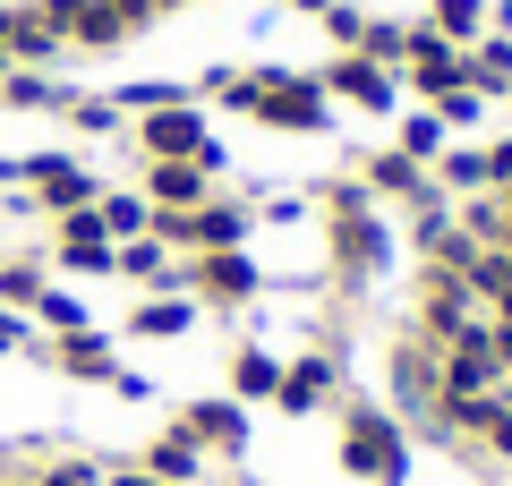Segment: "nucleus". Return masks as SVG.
<instances>
[{"label": "nucleus", "mask_w": 512, "mask_h": 486, "mask_svg": "<svg viewBox=\"0 0 512 486\" xmlns=\"http://www.w3.org/2000/svg\"><path fill=\"white\" fill-rule=\"evenodd\" d=\"M0 103H60V94H52V86H43V77H18V86L0 94Z\"/></svg>", "instance_id": "obj_29"}, {"label": "nucleus", "mask_w": 512, "mask_h": 486, "mask_svg": "<svg viewBox=\"0 0 512 486\" xmlns=\"http://www.w3.org/2000/svg\"><path fill=\"white\" fill-rule=\"evenodd\" d=\"M274 384H282V367L265 359V350H239L231 359V393L239 401H274Z\"/></svg>", "instance_id": "obj_15"}, {"label": "nucleus", "mask_w": 512, "mask_h": 486, "mask_svg": "<svg viewBox=\"0 0 512 486\" xmlns=\"http://www.w3.org/2000/svg\"><path fill=\"white\" fill-rule=\"evenodd\" d=\"M444 188H487V154H453L444 162Z\"/></svg>", "instance_id": "obj_25"}, {"label": "nucleus", "mask_w": 512, "mask_h": 486, "mask_svg": "<svg viewBox=\"0 0 512 486\" xmlns=\"http://www.w3.org/2000/svg\"><path fill=\"white\" fill-rule=\"evenodd\" d=\"M367 180H376L384 197H427V180H419V162H410V154H376V162H367Z\"/></svg>", "instance_id": "obj_17"}, {"label": "nucleus", "mask_w": 512, "mask_h": 486, "mask_svg": "<svg viewBox=\"0 0 512 486\" xmlns=\"http://www.w3.org/2000/svg\"><path fill=\"white\" fill-rule=\"evenodd\" d=\"M205 197V162H154V205L163 214H188Z\"/></svg>", "instance_id": "obj_11"}, {"label": "nucleus", "mask_w": 512, "mask_h": 486, "mask_svg": "<svg viewBox=\"0 0 512 486\" xmlns=\"http://www.w3.org/2000/svg\"><path fill=\"white\" fill-rule=\"evenodd\" d=\"M111 486H163V478H146V469H120V478H111Z\"/></svg>", "instance_id": "obj_34"}, {"label": "nucleus", "mask_w": 512, "mask_h": 486, "mask_svg": "<svg viewBox=\"0 0 512 486\" xmlns=\"http://www.w3.org/2000/svg\"><path fill=\"white\" fill-rule=\"evenodd\" d=\"M111 273H128V282H163V239H120V248H111Z\"/></svg>", "instance_id": "obj_18"}, {"label": "nucleus", "mask_w": 512, "mask_h": 486, "mask_svg": "<svg viewBox=\"0 0 512 486\" xmlns=\"http://www.w3.org/2000/svg\"><path fill=\"white\" fill-rule=\"evenodd\" d=\"M146 9H180V0H146Z\"/></svg>", "instance_id": "obj_37"}, {"label": "nucleus", "mask_w": 512, "mask_h": 486, "mask_svg": "<svg viewBox=\"0 0 512 486\" xmlns=\"http://www.w3.org/2000/svg\"><path fill=\"white\" fill-rule=\"evenodd\" d=\"M60 265H69V273H111V231H103L94 205L60 214Z\"/></svg>", "instance_id": "obj_5"}, {"label": "nucleus", "mask_w": 512, "mask_h": 486, "mask_svg": "<svg viewBox=\"0 0 512 486\" xmlns=\"http://www.w3.org/2000/svg\"><path fill=\"white\" fill-rule=\"evenodd\" d=\"M188 324H197V307H188V299H146L137 316H128V333H146V342H180Z\"/></svg>", "instance_id": "obj_14"}, {"label": "nucleus", "mask_w": 512, "mask_h": 486, "mask_svg": "<svg viewBox=\"0 0 512 486\" xmlns=\"http://www.w3.org/2000/svg\"><path fill=\"white\" fill-rule=\"evenodd\" d=\"M94 214H103V231H111V239H146V205H137V197H103Z\"/></svg>", "instance_id": "obj_20"}, {"label": "nucleus", "mask_w": 512, "mask_h": 486, "mask_svg": "<svg viewBox=\"0 0 512 486\" xmlns=\"http://www.w3.org/2000/svg\"><path fill=\"white\" fill-rule=\"evenodd\" d=\"M487 444H495V452H504V461H512V393H504V410L487 418Z\"/></svg>", "instance_id": "obj_28"}, {"label": "nucleus", "mask_w": 512, "mask_h": 486, "mask_svg": "<svg viewBox=\"0 0 512 486\" xmlns=\"http://www.w3.org/2000/svg\"><path fill=\"white\" fill-rule=\"evenodd\" d=\"M461 77H478V86H512V43H478V52L461 60Z\"/></svg>", "instance_id": "obj_19"}, {"label": "nucleus", "mask_w": 512, "mask_h": 486, "mask_svg": "<svg viewBox=\"0 0 512 486\" xmlns=\"http://www.w3.org/2000/svg\"><path fill=\"white\" fill-rule=\"evenodd\" d=\"M69 376H86V384H111V342L103 333H60V350H52Z\"/></svg>", "instance_id": "obj_12"}, {"label": "nucleus", "mask_w": 512, "mask_h": 486, "mask_svg": "<svg viewBox=\"0 0 512 486\" xmlns=\"http://www.w3.org/2000/svg\"><path fill=\"white\" fill-rule=\"evenodd\" d=\"M146 145H154V162H197L214 137H205V120H197L188 103H163V111L146 120Z\"/></svg>", "instance_id": "obj_6"}, {"label": "nucleus", "mask_w": 512, "mask_h": 486, "mask_svg": "<svg viewBox=\"0 0 512 486\" xmlns=\"http://www.w3.org/2000/svg\"><path fill=\"white\" fill-rule=\"evenodd\" d=\"M171 239H180V248H239V239H248V214H239V205H188V214H163V248Z\"/></svg>", "instance_id": "obj_2"}, {"label": "nucleus", "mask_w": 512, "mask_h": 486, "mask_svg": "<svg viewBox=\"0 0 512 486\" xmlns=\"http://www.w3.org/2000/svg\"><path fill=\"white\" fill-rule=\"evenodd\" d=\"M9 26H18V18H0V60H9Z\"/></svg>", "instance_id": "obj_35"}, {"label": "nucleus", "mask_w": 512, "mask_h": 486, "mask_svg": "<svg viewBox=\"0 0 512 486\" xmlns=\"http://www.w3.org/2000/svg\"><path fill=\"white\" fill-rule=\"evenodd\" d=\"M487 0H436V35H478Z\"/></svg>", "instance_id": "obj_23"}, {"label": "nucleus", "mask_w": 512, "mask_h": 486, "mask_svg": "<svg viewBox=\"0 0 512 486\" xmlns=\"http://www.w3.org/2000/svg\"><path fill=\"white\" fill-rule=\"evenodd\" d=\"M111 393H120V401H146V393H154V384H146V376H137V367H111Z\"/></svg>", "instance_id": "obj_30"}, {"label": "nucleus", "mask_w": 512, "mask_h": 486, "mask_svg": "<svg viewBox=\"0 0 512 486\" xmlns=\"http://www.w3.org/2000/svg\"><path fill=\"white\" fill-rule=\"evenodd\" d=\"M43 486H94V469H86V461H69V469H52Z\"/></svg>", "instance_id": "obj_32"}, {"label": "nucleus", "mask_w": 512, "mask_h": 486, "mask_svg": "<svg viewBox=\"0 0 512 486\" xmlns=\"http://www.w3.org/2000/svg\"><path fill=\"white\" fill-rule=\"evenodd\" d=\"M342 469H350V478H376V486H402V469H410V452H402V427H393L384 410H350Z\"/></svg>", "instance_id": "obj_1"}, {"label": "nucleus", "mask_w": 512, "mask_h": 486, "mask_svg": "<svg viewBox=\"0 0 512 486\" xmlns=\"http://www.w3.org/2000/svg\"><path fill=\"white\" fill-rule=\"evenodd\" d=\"M197 290H205V299H256L265 273H256L239 248H214V256H197Z\"/></svg>", "instance_id": "obj_7"}, {"label": "nucleus", "mask_w": 512, "mask_h": 486, "mask_svg": "<svg viewBox=\"0 0 512 486\" xmlns=\"http://www.w3.org/2000/svg\"><path fill=\"white\" fill-rule=\"evenodd\" d=\"M342 256H350V265H384V256H393V248H384V222L342 214Z\"/></svg>", "instance_id": "obj_16"}, {"label": "nucleus", "mask_w": 512, "mask_h": 486, "mask_svg": "<svg viewBox=\"0 0 512 486\" xmlns=\"http://www.w3.org/2000/svg\"><path fill=\"white\" fill-rule=\"evenodd\" d=\"M274 401L291 418H308V410H325L333 401V367L325 359H299V367H282V384H274Z\"/></svg>", "instance_id": "obj_9"}, {"label": "nucleus", "mask_w": 512, "mask_h": 486, "mask_svg": "<svg viewBox=\"0 0 512 486\" xmlns=\"http://www.w3.org/2000/svg\"><path fill=\"white\" fill-rule=\"evenodd\" d=\"M291 9H325V0H291Z\"/></svg>", "instance_id": "obj_36"}, {"label": "nucleus", "mask_w": 512, "mask_h": 486, "mask_svg": "<svg viewBox=\"0 0 512 486\" xmlns=\"http://www.w3.org/2000/svg\"><path fill=\"white\" fill-rule=\"evenodd\" d=\"M436 120H444V128H461V120H478V94H470V86H453V94H444V103H436Z\"/></svg>", "instance_id": "obj_26"}, {"label": "nucleus", "mask_w": 512, "mask_h": 486, "mask_svg": "<svg viewBox=\"0 0 512 486\" xmlns=\"http://www.w3.org/2000/svg\"><path fill=\"white\" fill-rule=\"evenodd\" d=\"M43 299V273L35 265H9V273H0V307H35Z\"/></svg>", "instance_id": "obj_24"}, {"label": "nucleus", "mask_w": 512, "mask_h": 486, "mask_svg": "<svg viewBox=\"0 0 512 486\" xmlns=\"http://www.w3.org/2000/svg\"><path fill=\"white\" fill-rule=\"evenodd\" d=\"M180 427L197 435V444H222V452H239V444H248V410H239V401H197V410H188Z\"/></svg>", "instance_id": "obj_10"}, {"label": "nucleus", "mask_w": 512, "mask_h": 486, "mask_svg": "<svg viewBox=\"0 0 512 486\" xmlns=\"http://www.w3.org/2000/svg\"><path fill=\"white\" fill-rule=\"evenodd\" d=\"M402 52H410V77H419V94H453L461 86V52H453V35H436V26H419V35H402Z\"/></svg>", "instance_id": "obj_4"}, {"label": "nucleus", "mask_w": 512, "mask_h": 486, "mask_svg": "<svg viewBox=\"0 0 512 486\" xmlns=\"http://www.w3.org/2000/svg\"><path fill=\"white\" fill-rule=\"evenodd\" d=\"M402 154H410V162L444 154V120H436V111H419V120H402Z\"/></svg>", "instance_id": "obj_22"}, {"label": "nucleus", "mask_w": 512, "mask_h": 486, "mask_svg": "<svg viewBox=\"0 0 512 486\" xmlns=\"http://www.w3.org/2000/svg\"><path fill=\"white\" fill-rule=\"evenodd\" d=\"M146 478H163V486H188V478H197V435H188V427H171L163 444L146 452Z\"/></svg>", "instance_id": "obj_13"}, {"label": "nucleus", "mask_w": 512, "mask_h": 486, "mask_svg": "<svg viewBox=\"0 0 512 486\" xmlns=\"http://www.w3.org/2000/svg\"><path fill=\"white\" fill-rule=\"evenodd\" d=\"M35 316L52 324V333H86V299H69V290H43V299H35Z\"/></svg>", "instance_id": "obj_21"}, {"label": "nucleus", "mask_w": 512, "mask_h": 486, "mask_svg": "<svg viewBox=\"0 0 512 486\" xmlns=\"http://www.w3.org/2000/svg\"><path fill=\"white\" fill-rule=\"evenodd\" d=\"M0 350H26V324H18V307H0Z\"/></svg>", "instance_id": "obj_31"}, {"label": "nucleus", "mask_w": 512, "mask_h": 486, "mask_svg": "<svg viewBox=\"0 0 512 486\" xmlns=\"http://www.w3.org/2000/svg\"><path fill=\"white\" fill-rule=\"evenodd\" d=\"M325 86H333V94H350L359 111H393V69H376V60H359V52H350V60H333V77H325Z\"/></svg>", "instance_id": "obj_8"}, {"label": "nucleus", "mask_w": 512, "mask_h": 486, "mask_svg": "<svg viewBox=\"0 0 512 486\" xmlns=\"http://www.w3.org/2000/svg\"><path fill=\"white\" fill-rule=\"evenodd\" d=\"M325 35H333V43H359L367 18H359V9H325Z\"/></svg>", "instance_id": "obj_27"}, {"label": "nucleus", "mask_w": 512, "mask_h": 486, "mask_svg": "<svg viewBox=\"0 0 512 486\" xmlns=\"http://www.w3.org/2000/svg\"><path fill=\"white\" fill-rule=\"evenodd\" d=\"M18 180L35 188V197L52 205V214H77V205H94V180L77 171L69 154H35V162H18Z\"/></svg>", "instance_id": "obj_3"}, {"label": "nucleus", "mask_w": 512, "mask_h": 486, "mask_svg": "<svg viewBox=\"0 0 512 486\" xmlns=\"http://www.w3.org/2000/svg\"><path fill=\"white\" fill-rule=\"evenodd\" d=\"M495 248H512V197L495 205Z\"/></svg>", "instance_id": "obj_33"}]
</instances>
